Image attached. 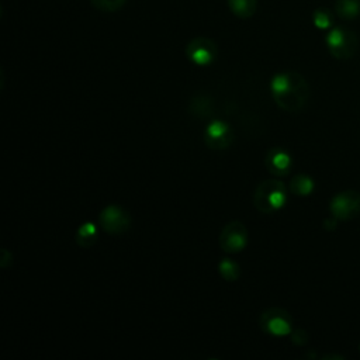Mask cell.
Wrapping results in <instances>:
<instances>
[{
  "label": "cell",
  "instance_id": "3957f363",
  "mask_svg": "<svg viewBox=\"0 0 360 360\" xmlns=\"http://www.w3.org/2000/svg\"><path fill=\"white\" fill-rule=\"evenodd\" d=\"M357 35L343 27L332 28L326 35V46L330 55L336 59H349L357 51Z\"/></svg>",
  "mask_w": 360,
  "mask_h": 360
},
{
  "label": "cell",
  "instance_id": "277c9868",
  "mask_svg": "<svg viewBox=\"0 0 360 360\" xmlns=\"http://www.w3.org/2000/svg\"><path fill=\"white\" fill-rule=\"evenodd\" d=\"M260 328L271 336H287L292 332V319L283 308H269L259 318Z\"/></svg>",
  "mask_w": 360,
  "mask_h": 360
},
{
  "label": "cell",
  "instance_id": "8fae6325",
  "mask_svg": "<svg viewBox=\"0 0 360 360\" xmlns=\"http://www.w3.org/2000/svg\"><path fill=\"white\" fill-rule=\"evenodd\" d=\"M98 238V229L93 222H83L76 229V243L84 249L91 248Z\"/></svg>",
  "mask_w": 360,
  "mask_h": 360
},
{
  "label": "cell",
  "instance_id": "5bb4252c",
  "mask_svg": "<svg viewBox=\"0 0 360 360\" xmlns=\"http://www.w3.org/2000/svg\"><path fill=\"white\" fill-rule=\"evenodd\" d=\"M315 183L314 180L307 174H297L290 181V191H292L297 195H309L314 191Z\"/></svg>",
  "mask_w": 360,
  "mask_h": 360
},
{
  "label": "cell",
  "instance_id": "9c48e42d",
  "mask_svg": "<svg viewBox=\"0 0 360 360\" xmlns=\"http://www.w3.org/2000/svg\"><path fill=\"white\" fill-rule=\"evenodd\" d=\"M204 141L207 146L212 149H225L232 142V132L228 124L224 121L215 120L205 128V136Z\"/></svg>",
  "mask_w": 360,
  "mask_h": 360
},
{
  "label": "cell",
  "instance_id": "5b68a950",
  "mask_svg": "<svg viewBox=\"0 0 360 360\" xmlns=\"http://www.w3.org/2000/svg\"><path fill=\"white\" fill-rule=\"evenodd\" d=\"M332 217L338 221H349L360 214V193L346 190L338 193L329 204Z\"/></svg>",
  "mask_w": 360,
  "mask_h": 360
},
{
  "label": "cell",
  "instance_id": "6da1fadb",
  "mask_svg": "<svg viewBox=\"0 0 360 360\" xmlns=\"http://www.w3.org/2000/svg\"><path fill=\"white\" fill-rule=\"evenodd\" d=\"M270 90L277 105L288 112L300 111L309 97V86L297 72L274 75L270 80Z\"/></svg>",
  "mask_w": 360,
  "mask_h": 360
},
{
  "label": "cell",
  "instance_id": "e0dca14e",
  "mask_svg": "<svg viewBox=\"0 0 360 360\" xmlns=\"http://www.w3.org/2000/svg\"><path fill=\"white\" fill-rule=\"evenodd\" d=\"M90 1L94 6V8L111 13V11L120 10L127 0H90Z\"/></svg>",
  "mask_w": 360,
  "mask_h": 360
},
{
  "label": "cell",
  "instance_id": "7c38bea8",
  "mask_svg": "<svg viewBox=\"0 0 360 360\" xmlns=\"http://www.w3.org/2000/svg\"><path fill=\"white\" fill-rule=\"evenodd\" d=\"M231 11L239 18H250L257 10V0H228Z\"/></svg>",
  "mask_w": 360,
  "mask_h": 360
},
{
  "label": "cell",
  "instance_id": "9a60e30c",
  "mask_svg": "<svg viewBox=\"0 0 360 360\" xmlns=\"http://www.w3.org/2000/svg\"><path fill=\"white\" fill-rule=\"evenodd\" d=\"M219 274L226 281H236L239 277V264L231 259H222L218 266Z\"/></svg>",
  "mask_w": 360,
  "mask_h": 360
},
{
  "label": "cell",
  "instance_id": "52a82bcc",
  "mask_svg": "<svg viewBox=\"0 0 360 360\" xmlns=\"http://www.w3.org/2000/svg\"><path fill=\"white\" fill-rule=\"evenodd\" d=\"M100 225L110 235H121L131 226V215L120 205H107L100 212Z\"/></svg>",
  "mask_w": 360,
  "mask_h": 360
},
{
  "label": "cell",
  "instance_id": "ac0fdd59",
  "mask_svg": "<svg viewBox=\"0 0 360 360\" xmlns=\"http://www.w3.org/2000/svg\"><path fill=\"white\" fill-rule=\"evenodd\" d=\"M359 350H360V346H359Z\"/></svg>",
  "mask_w": 360,
  "mask_h": 360
},
{
  "label": "cell",
  "instance_id": "7a4b0ae2",
  "mask_svg": "<svg viewBox=\"0 0 360 360\" xmlns=\"http://www.w3.org/2000/svg\"><path fill=\"white\" fill-rule=\"evenodd\" d=\"M287 202V188L281 180L269 179L262 181L253 194V204L263 214H273Z\"/></svg>",
  "mask_w": 360,
  "mask_h": 360
},
{
  "label": "cell",
  "instance_id": "ba28073f",
  "mask_svg": "<svg viewBox=\"0 0 360 360\" xmlns=\"http://www.w3.org/2000/svg\"><path fill=\"white\" fill-rule=\"evenodd\" d=\"M186 55L194 65L205 66L214 62L217 56V45L210 38L197 37L187 44Z\"/></svg>",
  "mask_w": 360,
  "mask_h": 360
},
{
  "label": "cell",
  "instance_id": "8992f818",
  "mask_svg": "<svg viewBox=\"0 0 360 360\" xmlns=\"http://www.w3.org/2000/svg\"><path fill=\"white\" fill-rule=\"evenodd\" d=\"M248 245V229L240 221H231L224 225L219 233V246L226 253L242 252Z\"/></svg>",
  "mask_w": 360,
  "mask_h": 360
},
{
  "label": "cell",
  "instance_id": "30bf717a",
  "mask_svg": "<svg viewBox=\"0 0 360 360\" xmlns=\"http://www.w3.org/2000/svg\"><path fill=\"white\" fill-rule=\"evenodd\" d=\"M264 163L270 173H273L274 176L283 177L290 173L292 159L287 150H284L281 148H273L267 152Z\"/></svg>",
  "mask_w": 360,
  "mask_h": 360
},
{
  "label": "cell",
  "instance_id": "4fadbf2b",
  "mask_svg": "<svg viewBox=\"0 0 360 360\" xmlns=\"http://www.w3.org/2000/svg\"><path fill=\"white\" fill-rule=\"evenodd\" d=\"M335 11L342 20H354L360 14V0H338Z\"/></svg>",
  "mask_w": 360,
  "mask_h": 360
},
{
  "label": "cell",
  "instance_id": "2e32d148",
  "mask_svg": "<svg viewBox=\"0 0 360 360\" xmlns=\"http://www.w3.org/2000/svg\"><path fill=\"white\" fill-rule=\"evenodd\" d=\"M312 21L314 25L319 30H328L332 27V14L326 8H316L312 14Z\"/></svg>",
  "mask_w": 360,
  "mask_h": 360
}]
</instances>
